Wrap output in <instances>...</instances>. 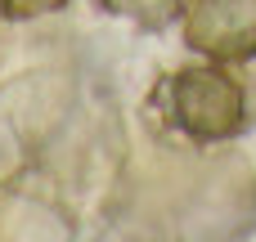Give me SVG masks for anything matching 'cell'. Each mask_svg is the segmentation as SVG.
<instances>
[{"label":"cell","instance_id":"obj_1","mask_svg":"<svg viewBox=\"0 0 256 242\" xmlns=\"http://www.w3.org/2000/svg\"><path fill=\"white\" fill-rule=\"evenodd\" d=\"M148 103L171 135H180L198 148L230 144L248 130V90L220 63L176 67L171 76H162L153 85Z\"/></svg>","mask_w":256,"mask_h":242},{"label":"cell","instance_id":"obj_2","mask_svg":"<svg viewBox=\"0 0 256 242\" xmlns=\"http://www.w3.org/2000/svg\"><path fill=\"white\" fill-rule=\"evenodd\" d=\"M184 45L212 63L256 58V0H184Z\"/></svg>","mask_w":256,"mask_h":242},{"label":"cell","instance_id":"obj_3","mask_svg":"<svg viewBox=\"0 0 256 242\" xmlns=\"http://www.w3.org/2000/svg\"><path fill=\"white\" fill-rule=\"evenodd\" d=\"M99 9H108L112 18H126L140 31H166L184 13V0H99Z\"/></svg>","mask_w":256,"mask_h":242},{"label":"cell","instance_id":"obj_4","mask_svg":"<svg viewBox=\"0 0 256 242\" xmlns=\"http://www.w3.org/2000/svg\"><path fill=\"white\" fill-rule=\"evenodd\" d=\"M68 0H0V18L9 22H32V18H45V13H58Z\"/></svg>","mask_w":256,"mask_h":242}]
</instances>
